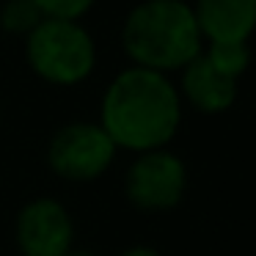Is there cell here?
<instances>
[{"label": "cell", "mask_w": 256, "mask_h": 256, "mask_svg": "<svg viewBox=\"0 0 256 256\" xmlns=\"http://www.w3.org/2000/svg\"><path fill=\"white\" fill-rule=\"evenodd\" d=\"M182 102L174 83L160 72L130 66L110 80L102 96L100 124L116 149H162L176 135Z\"/></svg>", "instance_id": "obj_1"}, {"label": "cell", "mask_w": 256, "mask_h": 256, "mask_svg": "<svg viewBox=\"0 0 256 256\" xmlns=\"http://www.w3.org/2000/svg\"><path fill=\"white\" fill-rule=\"evenodd\" d=\"M122 42L135 66L152 72L184 69L201 52L196 14L182 0H144L127 14Z\"/></svg>", "instance_id": "obj_2"}, {"label": "cell", "mask_w": 256, "mask_h": 256, "mask_svg": "<svg viewBox=\"0 0 256 256\" xmlns=\"http://www.w3.org/2000/svg\"><path fill=\"white\" fill-rule=\"evenodd\" d=\"M25 56L50 86H78L96 66V44L80 20H42L25 39Z\"/></svg>", "instance_id": "obj_3"}, {"label": "cell", "mask_w": 256, "mask_h": 256, "mask_svg": "<svg viewBox=\"0 0 256 256\" xmlns=\"http://www.w3.org/2000/svg\"><path fill=\"white\" fill-rule=\"evenodd\" d=\"M250 64L248 44L210 42L182 69V91L193 108L204 113H220L237 96V80Z\"/></svg>", "instance_id": "obj_4"}, {"label": "cell", "mask_w": 256, "mask_h": 256, "mask_svg": "<svg viewBox=\"0 0 256 256\" xmlns=\"http://www.w3.org/2000/svg\"><path fill=\"white\" fill-rule=\"evenodd\" d=\"M116 144L102 130L100 122L64 124L47 146V162L61 179L91 182L110 168Z\"/></svg>", "instance_id": "obj_5"}, {"label": "cell", "mask_w": 256, "mask_h": 256, "mask_svg": "<svg viewBox=\"0 0 256 256\" xmlns=\"http://www.w3.org/2000/svg\"><path fill=\"white\" fill-rule=\"evenodd\" d=\"M184 188H188V171L182 160L166 149L138 154L124 179L127 198L144 212H162L176 206L184 196Z\"/></svg>", "instance_id": "obj_6"}, {"label": "cell", "mask_w": 256, "mask_h": 256, "mask_svg": "<svg viewBox=\"0 0 256 256\" xmlns=\"http://www.w3.org/2000/svg\"><path fill=\"white\" fill-rule=\"evenodd\" d=\"M17 245L22 256H64L74 245V223L56 198H34L17 215Z\"/></svg>", "instance_id": "obj_7"}, {"label": "cell", "mask_w": 256, "mask_h": 256, "mask_svg": "<svg viewBox=\"0 0 256 256\" xmlns=\"http://www.w3.org/2000/svg\"><path fill=\"white\" fill-rule=\"evenodd\" d=\"M193 14L206 42L245 44L256 28V0H198Z\"/></svg>", "instance_id": "obj_8"}, {"label": "cell", "mask_w": 256, "mask_h": 256, "mask_svg": "<svg viewBox=\"0 0 256 256\" xmlns=\"http://www.w3.org/2000/svg\"><path fill=\"white\" fill-rule=\"evenodd\" d=\"M42 20H44V14L39 12L34 0H6L0 6V28H3V34L28 39L42 25Z\"/></svg>", "instance_id": "obj_9"}, {"label": "cell", "mask_w": 256, "mask_h": 256, "mask_svg": "<svg viewBox=\"0 0 256 256\" xmlns=\"http://www.w3.org/2000/svg\"><path fill=\"white\" fill-rule=\"evenodd\" d=\"M44 20H80L96 0H34Z\"/></svg>", "instance_id": "obj_10"}, {"label": "cell", "mask_w": 256, "mask_h": 256, "mask_svg": "<svg viewBox=\"0 0 256 256\" xmlns=\"http://www.w3.org/2000/svg\"><path fill=\"white\" fill-rule=\"evenodd\" d=\"M122 256H160L154 248H149V245H135V248H127Z\"/></svg>", "instance_id": "obj_11"}, {"label": "cell", "mask_w": 256, "mask_h": 256, "mask_svg": "<svg viewBox=\"0 0 256 256\" xmlns=\"http://www.w3.org/2000/svg\"><path fill=\"white\" fill-rule=\"evenodd\" d=\"M64 256H96V254H94V250H88V248H74V245H72Z\"/></svg>", "instance_id": "obj_12"}]
</instances>
